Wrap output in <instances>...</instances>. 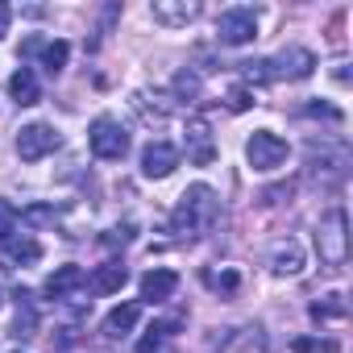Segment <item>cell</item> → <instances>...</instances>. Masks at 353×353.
<instances>
[{
	"mask_svg": "<svg viewBox=\"0 0 353 353\" xmlns=\"http://www.w3.org/2000/svg\"><path fill=\"white\" fill-rule=\"evenodd\" d=\"M88 145L100 162H121L129 154V129L121 125V117H96L92 129H88Z\"/></svg>",
	"mask_w": 353,
	"mask_h": 353,
	"instance_id": "obj_3",
	"label": "cell"
},
{
	"mask_svg": "<svg viewBox=\"0 0 353 353\" xmlns=\"http://www.w3.org/2000/svg\"><path fill=\"white\" fill-rule=\"evenodd\" d=\"M291 192H295V183H279V188H266V192H258V204H262V208H274V204L291 200Z\"/></svg>",
	"mask_w": 353,
	"mask_h": 353,
	"instance_id": "obj_26",
	"label": "cell"
},
{
	"mask_svg": "<svg viewBox=\"0 0 353 353\" xmlns=\"http://www.w3.org/2000/svg\"><path fill=\"white\" fill-rule=\"evenodd\" d=\"M125 283H129V270H125L121 262H104V266H96V270H92L88 291H92V295H117Z\"/></svg>",
	"mask_w": 353,
	"mask_h": 353,
	"instance_id": "obj_17",
	"label": "cell"
},
{
	"mask_svg": "<svg viewBox=\"0 0 353 353\" xmlns=\"http://www.w3.org/2000/svg\"><path fill=\"white\" fill-rule=\"evenodd\" d=\"M59 145H63L59 129H54V125H42V121L26 125V129L17 133V158H21V162H42V158L54 154Z\"/></svg>",
	"mask_w": 353,
	"mask_h": 353,
	"instance_id": "obj_7",
	"label": "cell"
},
{
	"mask_svg": "<svg viewBox=\"0 0 353 353\" xmlns=\"http://www.w3.org/2000/svg\"><path fill=\"white\" fill-rule=\"evenodd\" d=\"M137 316H141V307H137V303H117V307L104 316V336H108V341H121L125 332H133Z\"/></svg>",
	"mask_w": 353,
	"mask_h": 353,
	"instance_id": "obj_19",
	"label": "cell"
},
{
	"mask_svg": "<svg viewBox=\"0 0 353 353\" xmlns=\"http://www.w3.org/2000/svg\"><path fill=\"white\" fill-rule=\"evenodd\" d=\"M9 92H13L17 108H34V104L42 100V83H38L34 67H17V71H13V79H9Z\"/></svg>",
	"mask_w": 353,
	"mask_h": 353,
	"instance_id": "obj_18",
	"label": "cell"
},
{
	"mask_svg": "<svg viewBox=\"0 0 353 353\" xmlns=\"http://www.w3.org/2000/svg\"><path fill=\"white\" fill-rule=\"evenodd\" d=\"M0 303H5V291H0Z\"/></svg>",
	"mask_w": 353,
	"mask_h": 353,
	"instance_id": "obj_33",
	"label": "cell"
},
{
	"mask_svg": "<svg viewBox=\"0 0 353 353\" xmlns=\"http://www.w3.org/2000/svg\"><path fill=\"white\" fill-rule=\"evenodd\" d=\"M150 17H154L162 30H188V26L200 17V0H154V5H150Z\"/></svg>",
	"mask_w": 353,
	"mask_h": 353,
	"instance_id": "obj_11",
	"label": "cell"
},
{
	"mask_svg": "<svg viewBox=\"0 0 353 353\" xmlns=\"http://www.w3.org/2000/svg\"><path fill=\"white\" fill-rule=\"evenodd\" d=\"M204 283H208L212 291H225V295H233V291L241 287V274H237V270H221V274H216V270H204Z\"/></svg>",
	"mask_w": 353,
	"mask_h": 353,
	"instance_id": "obj_24",
	"label": "cell"
},
{
	"mask_svg": "<svg viewBox=\"0 0 353 353\" xmlns=\"http://www.w3.org/2000/svg\"><path fill=\"white\" fill-rule=\"evenodd\" d=\"M287 141L279 137V133H270V129H254L250 133V141H245V162L254 166V170H279L283 162H287Z\"/></svg>",
	"mask_w": 353,
	"mask_h": 353,
	"instance_id": "obj_6",
	"label": "cell"
},
{
	"mask_svg": "<svg viewBox=\"0 0 353 353\" xmlns=\"http://www.w3.org/2000/svg\"><path fill=\"white\" fill-rule=\"evenodd\" d=\"M13 233H17V208L9 200H0V241L13 237Z\"/></svg>",
	"mask_w": 353,
	"mask_h": 353,
	"instance_id": "obj_28",
	"label": "cell"
},
{
	"mask_svg": "<svg viewBox=\"0 0 353 353\" xmlns=\"http://www.w3.org/2000/svg\"><path fill=\"white\" fill-rule=\"evenodd\" d=\"M88 287V274H83V266H75V262H67V266H59L50 279H46V299H54V303H63V299H71L75 291H83Z\"/></svg>",
	"mask_w": 353,
	"mask_h": 353,
	"instance_id": "obj_14",
	"label": "cell"
},
{
	"mask_svg": "<svg viewBox=\"0 0 353 353\" xmlns=\"http://www.w3.org/2000/svg\"><path fill=\"white\" fill-rule=\"evenodd\" d=\"M17 59H26L30 67H42L46 75H59L63 67H67V59H71V46L63 42V38H26L21 42V50H17Z\"/></svg>",
	"mask_w": 353,
	"mask_h": 353,
	"instance_id": "obj_5",
	"label": "cell"
},
{
	"mask_svg": "<svg viewBox=\"0 0 353 353\" xmlns=\"http://www.w3.org/2000/svg\"><path fill=\"white\" fill-rule=\"evenodd\" d=\"M174 291H179V274L166 270V266H154L141 274V299L145 303H166Z\"/></svg>",
	"mask_w": 353,
	"mask_h": 353,
	"instance_id": "obj_15",
	"label": "cell"
},
{
	"mask_svg": "<svg viewBox=\"0 0 353 353\" xmlns=\"http://www.w3.org/2000/svg\"><path fill=\"white\" fill-rule=\"evenodd\" d=\"M129 241H133V225H117L104 233V245H129Z\"/></svg>",
	"mask_w": 353,
	"mask_h": 353,
	"instance_id": "obj_29",
	"label": "cell"
},
{
	"mask_svg": "<svg viewBox=\"0 0 353 353\" xmlns=\"http://www.w3.org/2000/svg\"><path fill=\"white\" fill-rule=\"evenodd\" d=\"M17 221H26L30 229H42V225H54V221H59V212H54L50 204H30L26 212H17Z\"/></svg>",
	"mask_w": 353,
	"mask_h": 353,
	"instance_id": "obj_21",
	"label": "cell"
},
{
	"mask_svg": "<svg viewBox=\"0 0 353 353\" xmlns=\"http://www.w3.org/2000/svg\"><path fill=\"white\" fill-rule=\"evenodd\" d=\"M225 104H229L233 112H245V108L254 104V92H250L245 83H237V88H229V96H225Z\"/></svg>",
	"mask_w": 353,
	"mask_h": 353,
	"instance_id": "obj_27",
	"label": "cell"
},
{
	"mask_svg": "<svg viewBox=\"0 0 353 353\" xmlns=\"http://www.w3.org/2000/svg\"><path fill=\"white\" fill-rule=\"evenodd\" d=\"M13 299H17V320H13L9 336H13V341H34V336H38V303H34V295H30L26 287H21Z\"/></svg>",
	"mask_w": 353,
	"mask_h": 353,
	"instance_id": "obj_16",
	"label": "cell"
},
{
	"mask_svg": "<svg viewBox=\"0 0 353 353\" xmlns=\"http://www.w3.org/2000/svg\"><path fill=\"white\" fill-rule=\"evenodd\" d=\"M266 266L279 274V279H295L303 270V245L295 237H279L270 250H266Z\"/></svg>",
	"mask_w": 353,
	"mask_h": 353,
	"instance_id": "obj_12",
	"label": "cell"
},
{
	"mask_svg": "<svg viewBox=\"0 0 353 353\" xmlns=\"http://www.w3.org/2000/svg\"><path fill=\"white\" fill-rule=\"evenodd\" d=\"M183 150H188V162H192V166H208V162L216 158V141H212V125H208V117H188Z\"/></svg>",
	"mask_w": 353,
	"mask_h": 353,
	"instance_id": "obj_9",
	"label": "cell"
},
{
	"mask_svg": "<svg viewBox=\"0 0 353 353\" xmlns=\"http://www.w3.org/2000/svg\"><path fill=\"white\" fill-rule=\"evenodd\" d=\"M170 92L179 96V100H196V96H200V75H196L192 67L179 71V75H174V83H170Z\"/></svg>",
	"mask_w": 353,
	"mask_h": 353,
	"instance_id": "obj_23",
	"label": "cell"
},
{
	"mask_svg": "<svg viewBox=\"0 0 353 353\" xmlns=\"http://www.w3.org/2000/svg\"><path fill=\"white\" fill-rule=\"evenodd\" d=\"M266 71H270V79H307L316 71V54L307 46H287L274 59H266Z\"/></svg>",
	"mask_w": 353,
	"mask_h": 353,
	"instance_id": "obj_8",
	"label": "cell"
},
{
	"mask_svg": "<svg viewBox=\"0 0 353 353\" xmlns=\"http://www.w3.org/2000/svg\"><path fill=\"white\" fill-rule=\"evenodd\" d=\"M216 38L221 46H250L258 38V9L250 5H233L216 17Z\"/></svg>",
	"mask_w": 353,
	"mask_h": 353,
	"instance_id": "obj_4",
	"label": "cell"
},
{
	"mask_svg": "<svg viewBox=\"0 0 353 353\" xmlns=\"http://www.w3.org/2000/svg\"><path fill=\"white\" fill-rule=\"evenodd\" d=\"M166 332H170V324H154V328H145V336L133 345V353H162Z\"/></svg>",
	"mask_w": 353,
	"mask_h": 353,
	"instance_id": "obj_22",
	"label": "cell"
},
{
	"mask_svg": "<svg viewBox=\"0 0 353 353\" xmlns=\"http://www.w3.org/2000/svg\"><path fill=\"white\" fill-rule=\"evenodd\" d=\"M303 112H307V117H324V121H341V112H336V108H328V104H307Z\"/></svg>",
	"mask_w": 353,
	"mask_h": 353,
	"instance_id": "obj_31",
	"label": "cell"
},
{
	"mask_svg": "<svg viewBox=\"0 0 353 353\" xmlns=\"http://www.w3.org/2000/svg\"><path fill=\"white\" fill-rule=\"evenodd\" d=\"M216 216H221V200H216V192H212L208 183H192V188L179 196L174 212H170V229L179 233V237H196V233L212 229Z\"/></svg>",
	"mask_w": 353,
	"mask_h": 353,
	"instance_id": "obj_1",
	"label": "cell"
},
{
	"mask_svg": "<svg viewBox=\"0 0 353 353\" xmlns=\"http://www.w3.org/2000/svg\"><path fill=\"white\" fill-rule=\"evenodd\" d=\"M328 316H345V299L341 295H324L320 303H312V320H328Z\"/></svg>",
	"mask_w": 353,
	"mask_h": 353,
	"instance_id": "obj_25",
	"label": "cell"
},
{
	"mask_svg": "<svg viewBox=\"0 0 353 353\" xmlns=\"http://www.w3.org/2000/svg\"><path fill=\"white\" fill-rule=\"evenodd\" d=\"M9 21H13V9L0 0V38H9Z\"/></svg>",
	"mask_w": 353,
	"mask_h": 353,
	"instance_id": "obj_32",
	"label": "cell"
},
{
	"mask_svg": "<svg viewBox=\"0 0 353 353\" xmlns=\"http://www.w3.org/2000/svg\"><path fill=\"white\" fill-rule=\"evenodd\" d=\"M174 166H179V150L170 141H150L141 150V174L145 179H166V174H174Z\"/></svg>",
	"mask_w": 353,
	"mask_h": 353,
	"instance_id": "obj_13",
	"label": "cell"
},
{
	"mask_svg": "<svg viewBox=\"0 0 353 353\" xmlns=\"http://www.w3.org/2000/svg\"><path fill=\"white\" fill-rule=\"evenodd\" d=\"M295 349H299V353H307V349H320V353H336V345H332V341H307V336H303V341H295Z\"/></svg>",
	"mask_w": 353,
	"mask_h": 353,
	"instance_id": "obj_30",
	"label": "cell"
},
{
	"mask_svg": "<svg viewBox=\"0 0 353 353\" xmlns=\"http://www.w3.org/2000/svg\"><path fill=\"white\" fill-rule=\"evenodd\" d=\"M38 262H42V245L34 233H13L0 241V266L21 270V266H38Z\"/></svg>",
	"mask_w": 353,
	"mask_h": 353,
	"instance_id": "obj_10",
	"label": "cell"
},
{
	"mask_svg": "<svg viewBox=\"0 0 353 353\" xmlns=\"http://www.w3.org/2000/svg\"><path fill=\"white\" fill-rule=\"evenodd\" d=\"M133 108H137V117L145 121V125H162L166 117H170V104L162 100V104H150V92H133Z\"/></svg>",
	"mask_w": 353,
	"mask_h": 353,
	"instance_id": "obj_20",
	"label": "cell"
},
{
	"mask_svg": "<svg viewBox=\"0 0 353 353\" xmlns=\"http://www.w3.org/2000/svg\"><path fill=\"white\" fill-rule=\"evenodd\" d=\"M316 254H320L324 270H345V262H349V216L341 204L328 208L324 221L316 225Z\"/></svg>",
	"mask_w": 353,
	"mask_h": 353,
	"instance_id": "obj_2",
	"label": "cell"
}]
</instances>
